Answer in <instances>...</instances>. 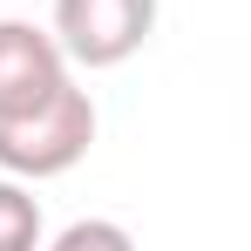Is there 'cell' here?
Returning a JSON list of instances; mask_svg holds the SVG:
<instances>
[{
  "label": "cell",
  "mask_w": 251,
  "mask_h": 251,
  "mask_svg": "<svg viewBox=\"0 0 251 251\" xmlns=\"http://www.w3.org/2000/svg\"><path fill=\"white\" fill-rule=\"evenodd\" d=\"M88 143H95V102L75 82H61L48 102L21 109V116H0V170L27 176V183L75 170L88 156Z\"/></svg>",
  "instance_id": "obj_1"
},
{
  "label": "cell",
  "mask_w": 251,
  "mask_h": 251,
  "mask_svg": "<svg viewBox=\"0 0 251 251\" xmlns=\"http://www.w3.org/2000/svg\"><path fill=\"white\" fill-rule=\"evenodd\" d=\"M156 34V0H54V41L82 68H123Z\"/></svg>",
  "instance_id": "obj_2"
},
{
  "label": "cell",
  "mask_w": 251,
  "mask_h": 251,
  "mask_svg": "<svg viewBox=\"0 0 251 251\" xmlns=\"http://www.w3.org/2000/svg\"><path fill=\"white\" fill-rule=\"evenodd\" d=\"M68 82L61 41L34 21H0V116H21Z\"/></svg>",
  "instance_id": "obj_3"
},
{
  "label": "cell",
  "mask_w": 251,
  "mask_h": 251,
  "mask_svg": "<svg viewBox=\"0 0 251 251\" xmlns=\"http://www.w3.org/2000/svg\"><path fill=\"white\" fill-rule=\"evenodd\" d=\"M41 245V204L21 190V176H0V251Z\"/></svg>",
  "instance_id": "obj_4"
},
{
  "label": "cell",
  "mask_w": 251,
  "mask_h": 251,
  "mask_svg": "<svg viewBox=\"0 0 251 251\" xmlns=\"http://www.w3.org/2000/svg\"><path fill=\"white\" fill-rule=\"evenodd\" d=\"M82 245H109V251H129V231L123 224H68V231H61V238H54V251H82Z\"/></svg>",
  "instance_id": "obj_5"
}]
</instances>
